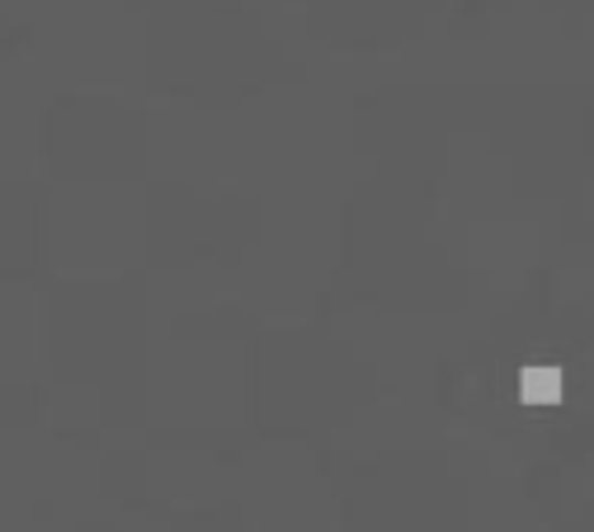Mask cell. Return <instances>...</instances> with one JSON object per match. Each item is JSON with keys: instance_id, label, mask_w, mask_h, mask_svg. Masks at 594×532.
Wrapping results in <instances>:
<instances>
[{"instance_id": "6da1fadb", "label": "cell", "mask_w": 594, "mask_h": 532, "mask_svg": "<svg viewBox=\"0 0 594 532\" xmlns=\"http://www.w3.org/2000/svg\"><path fill=\"white\" fill-rule=\"evenodd\" d=\"M562 392H566L562 368L533 363V368H523V372H519V396L529 401V405H552V401H562Z\"/></svg>"}]
</instances>
